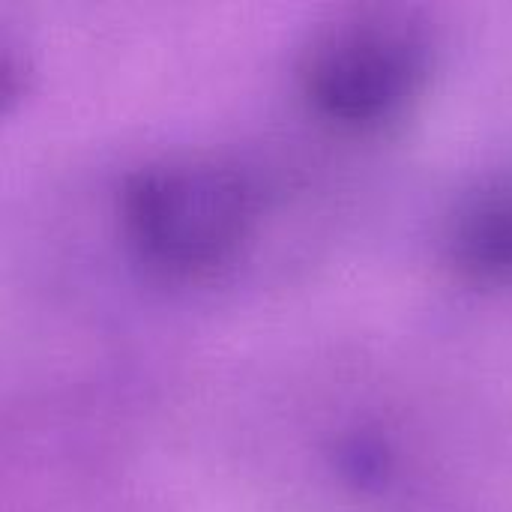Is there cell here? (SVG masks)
Segmentation results:
<instances>
[{"mask_svg":"<svg viewBox=\"0 0 512 512\" xmlns=\"http://www.w3.org/2000/svg\"><path fill=\"white\" fill-rule=\"evenodd\" d=\"M258 216L252 180L219 159H159L132 171L120 192L123 231L156 270L201 276L228 264Z\"/></svg>","mask_w":512,"mask_h":512,"instance_id":"1","label":"cell"},{"mask_svg":"<svg viewBox=\"0 0 512 512\" xmlns=\"http://www.w3.org/2000/svg\"><path fill=\"white\" fill-rule=\"evenodd\" d=\"M429 72L423 33L393 15H357L324 27L300 60L309 105L348 129L396 120Z\"/></svg>","mask_w":512,"mask_h":512,"instance_id":"2","label":"cell"},{"mask_svg":"<svg viewBox=\"0 0 512 512\" xmlns=\"http://www.w3.org/2000/svg\"><path fill=\"white\" fill-rule=\"evenodd\" d=\"M456 267L480 279L512 276V180L474 198L450 231Z\"/></svg>","mask_w":512,"mask_h":512,"instance_id":"3","label":"cell"}]
</instances>
